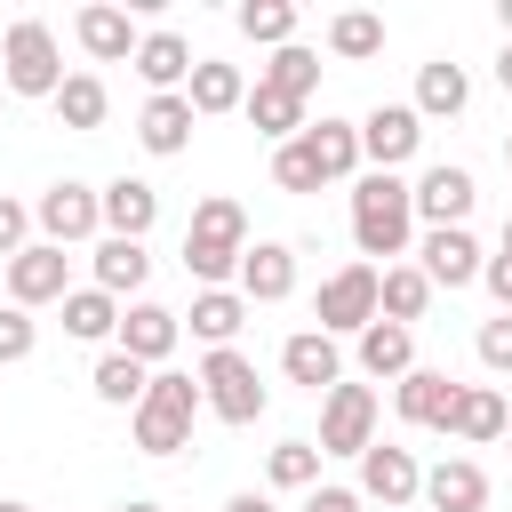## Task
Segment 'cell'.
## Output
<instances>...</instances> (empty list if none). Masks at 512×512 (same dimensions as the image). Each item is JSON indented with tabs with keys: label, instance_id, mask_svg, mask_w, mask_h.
Segmentation results:
<instances>
[{
	"label": "cell",
	"instance_id": "cell-24",
	"mask_svg": "<svg viewBox=\"0 0 512 512\" xmlns=\"http://www.w3.org/2000/svg\"><path fill=\"white\" fill-rule=\"evenodd\" d=\"M408 368H416V336H408L400 320H368V328H360V376H376V384L392 376V384H400Z\"/></svg>",
	"mask_w": 512,
	"mask_h": 512
},
{
	"label": "cell",
	"instance_id": "cell-3",
	"mask_svg": "<svg viewBox=\"0 0 512 512\" xmlns=\"http://www.w3.org/2000/svg\"><path fill=\"white\" fill-rule=\"evenodd\" d=\"M200 408H208V400H200V376L152 368V392H144V408L128 416V432H136L144 456H176V448H192V416H200Z\"/></svg>",
	"mask_w": 512,
	"mask_h": 512
},
{
	"label": "cell",
	"instance_id": "cell-12",
	"mask_svg": "<svg viewBox=\"0 0 512 512\" xmlns=\"http://www.w3.org/2000/svg\"><path fill=\"white\" fill-rule=\"evenodd\" d=\"M72 296V256L64 248H48V240H32L16 264H8V304H64Z\"/></svg>",
	"mask_w": 512,
	"mask_h": 512
},
{
	"label": "cell",
	"instance_id": "cell-26",
	"mask_svg": "<svg viewBox=\"0 0 512 512\" xmlns=\"http://www.w3.org/2000/svg\"><path fill=\"white\" fill-rule=\"evenodd\" d=\"M64 336H80V344H120V296H104L96 280L72 288V296H64Z\"/></svg>",
	"mask_w": 512,
	"mask_h": 512
},
{
	"label": "cell",
	"instance_id": "cell-16",
	"mask_svg": "<svg viewBox=\"0 0 512 512\" xmlns=\"http://www.w3.org/2000/svg\"><path fill=\"white\" fill-rule=\"evenodd\" d=\"M72 32H80V48H88L96 64H136V48H144V32L128 24V8H112V0L80 8V16H72Z\"/></svg>",
	"mask_w": 512,
	"mask_h": 512
},
{
	"label": "cell",
	"instance_id": "cell-31",
	"mask_svg": "<svg viewBox=\"0 0 512 512\" xmlns=\"http://www.w3.org/2000/svg\"><path fill=\"white\" fill-rule=\"evenodd\" d=\"M504 432H512V408H504V392H496V384H464V408H456V440L488 448V440H504Z\"/></svg>",
	"mask_w": 512,
	"mask_h": 512
},
{
	"label": "cell",
	"instance_id": "cell-14",
	"mask_svg": "<svg viewBox=\"0 0 512 512\" xmlns=\"http://www.w3.org/2000/svg\"><path fill=\"white\" fill-rule=\"evenodd\" d=\"M280 376L328 400V392L344 384V352H336V336H328V328H296V336L280 344Z\"/></svg>",
	"mask_w": 512,
	"mask_h": 512
},
{
	"label": "cell",
	"instance_id": "cell-20",
	"mask_svg": "<svg viewBox=\"0 0 512 512\" xmlns=\"http://www.w3.org/2000/svg\"><path fill=\"white\" fill-rule=\"evenodd\" d=\"M416 256H424V280H432V288H472V280H480V264H488V256H480V240H472L464 224H456V232H424V248H416Z\"/></svg>",
	"mask_w": 512,
	"mask_h": 512
},
{
	"label": "cell",
	"instance_id": "cell-29",
	"mask_svg": "<svg viewBox=\"0 0 512 512\" xmlns=\"http://www.w3.org/2000/svg\"><path fill=\"white\" fill-rule=\"evenodd\" d=\"M240 112H248V120H256V136H272V144H296V136L312 128V120H304V96H288V88H264V80L248 88V104H240Z\"/></svg>",
	"mask_w": 512,
	"mask_h": 512
},
{
	"label": "cell",
	"instance_id": "cell-40",
	"mask_svg": "<svg viewBox=\"0 0 512 512\" xmlns=\"http://www.w3.org/2000/svg\"><path fill=\"white\" fill-rule=\"evenodd\" d=\"M32 344H40V328H32V312H24V304H0V368H16V360H32Z\"/></svg>",
	"mask_w": 512,
	"mask_h": 512
},
{
	"label": "cell",
	"instance_id": "cell-10",
	"mask_svg": "<svg viewBox=\"0 0 512 512\" xmlns=\"http://www.w3.org/2000/svg\"><path fill=\"white\" fill-rule=\"evenodd\" d=\"M408 200H416V216H424L432 232H456V224L472 216L480 184H472V168H456V160H432V168L408 184Z\"/></svg>",
	"mask_w": 512,
	"mask_h": 512
},
{
	"label": "cell",
	"instance_id": "cell-8",
	"mask_svg": "<svg viewBox=\"0 0 512 512\" xmlns=\"http://www.w3.org/2000/svg\"><path fill=\"white\" fill-rule=\"evenodd\" d=\"M392 408H400V424H416V432H456L464 384H456L448 368H408V376L392 384Z\"/></svg>",
	"mask_w": 512,
	"mask_h": 512
},
{
	"label": "cell",
	"instance_id": "cell-39",
	"mask_svg": "<svg viewBox=\"0 0 512 512\" xmlns=\"http://www.w3.org/2000/svg\"><path fill=\"white\" fill-rule=\"evenodd\" d=\"M272 184H280V192H320V184H328L304 136H296V144H272Z\"/></svg>",
	"mask_w": 512,
	"mask_h": 512
},
{
	"label": "cell",
	"instance_id": "cell-15",
	"mask_svg": "<svg viewBox=\"0 0 512 512\" xmlns=\"http://www.w3.org/2000/svg\"><path fill=\"white\" fill-rule=\"evenodd\" d=\"M176 336H184V312H168V304H144V296H136V304L120 312V352L144 360V368H160V360L176 352Z\"/></svg>",
	"mask_w": 512,
	"mask_h": 512
},
{
	"label": "cell",
	"instance_id": "cell-17",
	"mask_svg": "<svg viewBox=\"0 0 512 512\" xmlns=\"http://www.w3.org/2000/svg\"><path fill=\"white\" fill-rule=\"evenodd\" d=\"M192 128H200L192 96H144V112H136V144H144L152 160H176V152L192 144Z\"/></svg>",
	"mask_w": 512,
	"mask_h": 512
},
{
	"label": "cell",
	"instance_id": "cell-21",
	"mask_svg": "<svg viewBox=\"0 0 512 512\" xmlns=\"http://www.w3.org/2000/svg\"><path fill=\"white\" fill-rule=\"evenodd\" d=\"M152 224H160V192L144 176H112L104 184V232L112 240H144Z\"/></svg>",
	"mask_w": 512,
	"mask_h": 512
},
{
	"label": "cell",
	"instance_id": "cell-19",
	"mask_svg": "<svg viewBox=\"0 0 512 512\" xmlns=\"http://www.w3.org/2000/svg\"><path fill=\"white\" fill-rule=\"evenodd\" d=\"M192 64H200V56H192V40H184V32H168V24H160V32H144V48H136V72H144V88H152V96H184Z\"/></svg>",
	"mask_w": 512,
	"mask_h": 512
},
{
	"label": "cell",
	"instance_id": "cell-34",
	"mask_svg": "<svg viewBox=\"0 0 512 512\" xmlns=\"http://www.w3.org/2000/svg\"><path fill=\"white\" fill-rule=\"evenodd\" d=\"M104 112H112V88H104L96 72H72V80L56 88V120H64V128H104Z\"/></svg>",
	"mask_w": 512,
	"mask_h": 512
},
{
	"label": "cell",
	"instance_id": "cell-48",
	"mask_svg": "<svg viewBox=\"0 0 512 512\" xmlns=\"http://www.w3.org/2000/svg\"><path fill=\"white\" fill-rule=\"evenodd\" d=\"M496 16H504V40H512V0H504V8H496Z\"/></svg>",
	"mask_w": 512,
	"mask_h": 512
},
{
	"label": "cell",
	"instance_id": "cell-11",
	"mask_svg": "<svg viewBox=\"0 0 512 512\" xmlns=\"http://www.w3.org/2000/svg\"><path fill=\"white\" fill-rule=\"evenodd\" d=\"M424 496V464H416V448H392V440H376L368 456H360V504H384V512H400V504H416Z\"/></svg>",
	"mask_w": 512,
	"mask_h": 512
},
{
	"label": "cell",
	"instance_id": "cell-23",
	"mask_svg": "<svg viewBox=\"0 0 512 512\" xmlns=\"http://www.w3.org/2000/svg\"><path fill=\"white\" fill-rule=\"evenodd\" d=\"M184 328H192L208 352H224V344L248 328V296H240V288H200V296H192V312H184Z\"/></svg>",
	"mask_w": 512,
	"mask_h": 512
},
{
	"label": "cell",
	"instance_id": "cell-18",
	"mask_svg": "<svg viewBox=\"0 0 512 512\" xmlns=\"http://www.w3.org/2000/svg\"><path fill=\"white\" fill-rule=\"evenodd\" d=\"M248 304H280V296H296V248L288 240H256L248 256H240V280H232Z\"/></svg>",
	"mask_w": 512,
	"mask_h": 512
},
{
	"label": "cell",
	"instance_id": "cell-36",
	"mask_svg": "<svg viewBox=\"0 0 512 512\" xmlns=\"http://www.w3.org/2000/svg\"><path fill=\"white\" fill-rule=\"evenodd\" d=\"M328 48H336L344 64H368V56H384V16H368V8H344V16L328 24Z\"/></svg>",
	"mask_w": 512,
	"mask_h": 512
},
{
	"label": "cell",
	"instance_id": "cell-13",
	"mask_svg": "<svg viewBox=\"0 0 512 512\" xmlns=\"http://www.w3.org/2000/svg\"><path fill=\"white\" fill-rule=\"evenodd\" d=\"M416 144H424V120H416V104H376V112L360 120V160H376L384 176H392L400 160H416Z\"/></svg>",
	"mask_w": 512,
	"mask_h": 512
},
{
	"label": "cell",
	"instance_id": "cell-6",
	"mask_svg": "<svg viewBox=\"0 0 512 512\" xmlns=\"http://www.w3.org/2000/svg\"><path fill=\"white\" fill-rule=\"evenodd\" d=\"M200 400H208V416L216 424H256L264 416V376H256V360L248 352H208L200 360Z\"/></svg>",
	"mask_w": 512,
	"mask_h": 512
},
{
	"label": "cell",
	"instance_id": "cell-51",
	"mask_svg": "<svg viewBox=\"0 0 512 512\" xmlns=\"http://www.w3.org/2000/svg\"><path fill=\"white\" fill-rule=\"evenodd\" d=\"M504 168H512V136H504Z\"/></svg>",
	"mask_w": 512,
	"mask_h": 512
},
{
	"label": "cell",
	"instance_id": "cell-27",
	"mask_svg": "<svg viewBox=\"0 0 512 512\" xmlns=\"http://www.w3.org/2000/svg\"><path fill=\"white\" fill-rule=\"evenodd\" d=\"M88 392H96L104 408H128V416H136V408H144V392H152V368H144V360H128V352L112 344V352L96 360V376H88Z\"/></svg>",
	"mask_w": 512,
	"mask_h": 512
},
{
	"label": "cell",
	"instance_id": "cell-2",
	"mask_svg": "<svg viewBox=\"0 0 512 512\" xmlns=\"http://www.w3.org/2000/svg\"><path fill=\"white\" fill-rule=\"evenodd\" d=\"M240 256H248V208L224 200V192L200 200L192 224H184V272L200 288H224V280H240Z\"/></svg>",
	"mask_w": 512,
	"mask_h": 512
},
{
	"label": "cell",
	"instance_id": "cell-46",
	"mask_svg": "<svg viewBox=\"0 0 512 512\" xmlns=\"http://www.w3.org/2000/svg\"><path fill=\"white\" fill-rule=\"evenodd\" d=\"M496 80H504V96H512V40H504V56H496Z\"/></svg>",
	"mask_w": 512,
	"mask_h": 512
},
{
	"label": "cell",
	"instance_id": "cell-28",
	"mask_svg": "<svg viewBox=\"0 0 512 512\" xmlns=\"http://www.w3.org/2000/svg\"><path fill=\"white\" fill-rule=\"evenodd\" d=\"M464 104H472L464 64H448V56H440V64H424V72H416V120H456Z\"/></svg>",
	"mask_w": 512,
	"mask_h": 512
},
{
	"label": "cell",
	"instance_id": "cell-32",
	"mask_svg": "<svg viewBox=\"0 0 512 512\" xmlns=\"http://www.w3.org/2000/svg\"><path fill=\"white\" fill-rule=\"evenodd\" d=\"M304 144H312V160H320L328 184H344L360 168V120H320V128H304Z\"/></svg>",
	"mask_w": 512,
	"mask_h": 512
},
{
	"label": "cell",
	"instance_id": "cell-38",
	"mask_svg": "<svg viewBox=\"0 0 512 512\" xmlns=\"http://www.w3.org/2000/svg\"><path fill=\"white\" fill-rule=\"evenodd\" d=\"M264 480L272 488H320V440H280L264 456Z\"/></svg>",
	"mask_w": 512,
	"mask_h": 512
},
{
	"label": "cell",
	"instance_id": "cell-22",
	"mask_svg": "<svg viewBox=\"0 0 512 512\" xmlns=\"http://www.w3.org/2000/svg\"><path fill=\"white\" fill-rule=\"evenodd\" d=\"M424 504H432V512H480V504H488V472H480L472 456H440V464L424 472Z\"/></svg>",
	"mask_w": 512,
	"mask_h": 512
},
{
	"label": "cell",
	"instance_id": "cell-25",
	"mask_svg": "<svg viewBox=\"0 0 512 512\" xmlns=\"http://www.w3.org/2000/svg\"><path fill=\"white\" fill-rule=\"evenodd\" d=\"M184 96H192V112H200V120H216V112H240V104H248V80H240V64L200 56V64H192V80H184Z\"/></svg>",
	"mask_w": 512,
	"mask_h": 512
},
{
	"label": "cell",
	"instance_id": "cell-47",
	"mask_svg": "<svg viewBox=\"0 0 512 512\" xmlns=\"http://www.w3.org/2000/svg\"><path fill=\"white\" fill-rule=\"evenodd\" d=\"M120 512H160V504H152V496H128V504H120Z\"/></svg>",
	"mask_w": 512,
	"mask_h": 512
},
{
	"label": "cell",
	"instance_id": "cell-43",
	"mask_svg": "<svg viewBox=\"0 0 512 512\" xmlns=\"http://www.w3.org/2000/svg\"><path fill=\"white\" fill-rule=\"evenodd\" d=\"M480 280H488V296H496V312H512V256L496 248L488 264H480Z\"/></svg>",
	"mask_w": 512,
	"mask_h": 512
},
{
	"label": "cell",
	"instance_id": "cell-42",
	"mask_svg": "<svg viewBox=\"0 0 512 512\" xmlns=\"http://www.w3.org/2000/svg\"><path fill=\"white\" fill-rule=\"evenodd\" d=\"M24 248H32V208H24V200H8V192H0V264H16V256H24Z\"/></svg>",
	"mask_w": 512,
	"mask_h": 512
},
{
	"label": "cell",
	"instance_id": "cell-49",
	"mask_svg": "<svg viewBox=\"0 0 512 512\" xmlns=\"http://www.w3.org/2000/svg\"><path fill=\"white\" fill-rule=\"evenodd\" d=\"M504 256H512V216H504Z\"/></svg>",
	"mask_w": 512,
	"mask_h": 512
},
{
	"label": "cell",
	"instance_id": "cell-50",
	"mask_svg": "<svg viewBox=\"0 0 512 512\" xmlns=\"http://www.w3.org/2000/svg\"><path fill=\"white\" fill-rule=\"evenodd\" d=\"M0 512H32V504H16V496H8V504H0Z\"/></svg>",
	"mask_w": 512,
	"mask_h": 512
},
{
	"label": "cell",
	"instance_id": "cell-44",
	"mask_svg": "<svg viewBox=\"0 0 512 512\" xmlns=\"http://www.w3.org/2000/svg\"><path fill=\"white\" fill-rule=\"evenodd\" d=\"M304 512H360V488H312Z\"/></svg>",
	"mask_w": 512,
	"mask_h": 512
},
{
	"label": "cell",
	"instance_id": "cell-30",
	"mask_svg": "<svg viewBox=\"0 0 512 512\" xmlns=\"http://www.w3.org/2000/svg\"><path fill=\"white\" fill-rule=\"evenodd\" d=\"M144 280H152L144 240H112V232H104V240H96V288H104V296H136Z\"/></svg>",
	"mask_w": 512,
	"mask_h": 512
},
{
	"label": "cell",
	"instance_id": "cell-37",
	"mask_svg": "<svg viewBox=\"0 0 512 512\" xmlns=\"http://www.w3.org/2000/svg\"><path fill=\"white\" fill-rule=\"evenodd\" d=\"M256 80H264V88H288V96L312 104V88H320V56H312L304 40H288V48H272V64H264Z\"/></svg>",
	"mask_w": 512,
	"mask_h": 512
},
{
	"label": "cell",
	"instance_id": "cell-41",
	"mask_svg": "<svg viewBox=\"0 0 512 512\" xmlns=\"http://www.w3.org/2000/svg\"><path fill=\"white\" fill-rule=\"evenodd\" d=\"M480 368H496V376H512V312H496V320H480Z\"/></svg>",
	"mask_w": 512,
	"mask_h": 512
},
{
	"label": "cell",
	"instance_id": "cell-1",
	"mask_svg": "<svg viewBox=\"0 0 512 512\" xmlns=\"http://www.w3.org/2000/svg\"><path fill=\"white\" fill-rule=\"evenodd\" d=\"M408 240H416V200H408V184L400 176H384V168H368L360 184H352V248H360V264L368 256H408Z\"/></svg>",
	"mask_w": 512,
	"mask_h": 512
},
{
	"label": "cell",
	"instance_id": "cell-52",
	"mask_svg": "<svg viewBox=\"0 0 512 512\" xmlns=\"http://www.w3.org/2000/svg\"><path fill=\"white\" fill-rule=\"evenodd\" d=\"M504 448H512V432H504Z\"/></svg>",
	"mask_w": 512,
	"mask_h": 512
},
{
	"label": "cell",
	"instance_id": "cell-4",
	"mask_svg": "<svg viewBox=\"0 0 512 512\" xmlns=\"http://www.w3.org/2000/svg\"><path fill=\"white\" fill-rule=\"evenodd\" d=\"M0 72H8L16 96H48V104H56V88L72 80V72H64V48H56V32H48L40 16H16V24H8V40H0Z\"/></svg>",
	"mask_w": 512,
	"mask_h": 512
},
{
	"label": "cell",
	"instance_id": "cell-9",
	"mask_svg": "<svg viewBox=\"0 0 512 512\" xmlns=\"http://www.w3.org/2000/svg\"><path fill=\"white\" fill-rule=\"evenodd\" d=\"M368 448H376V392L336 384L320 400V456H368Z\"/></svg>",
	"mask_w": 512,
	"mask_h": 512
},
{
	"label": "cell",
	"instance_id": "cell-33",
	"mask_svg": "<svg viewBox=\"0 0 512 512\" xmlns=\"http://www.w3.org/2000/svg\"><path fill=\"white\" fill-rule=\"evenodd\" d=\"M376 296H384V312H376V320H400V328H408V320H424L432 280H424V264H384V288H376Z\"/></svg>",
	"mask_w": 512,
	"mask_h": 512
},
{
	"label": "cell",
	"instance_id": "cell-45",
	"mask_svg": "<svg viewBox=\"0 0 512 512\" xmlns=\"http://www.w3.org/2000/svg\"><path fill=\"white\" fill-rule=\"evenodd\" d=\"M224 512H272V496H256V488H240V496H224Z\"/></svg>",
	"mask_w": 512,
	"mask_h": 512
},
{
	"label": "cell",
	"instance_id": "cell-7",
	"mask_svg": "<svg viewBox=\"0 0 512 512\" xmlns=\"http://www.w3.org/2000/svg\"><path fill=\"white\" fill-rule=\"evenodd\" d=\"M32 224H40L48 248H72V240L104 232V192H88L80 176H64V184H48V192L32 200Z\"/></svg>",
	"mask_w": 512,
	"mask_h": 512
},
{
	"label": "cell",
	"instance_id": "cell-5",
	"mask_svg": "<svg viewBox=\"0 0 512 512\" xmlns=\"http://www.w3.org/2000/svg\"><path fill=\"white\" fill-rule=\"evenodd\" d=\"M384 272L376 264H336L328 280H320V296H312V320L328 328V336H360L376 312H384Z\"/></svg>",
	"mask_w": 512,
	"mask_h": 512
},
{
	"label": "cell",
	"instance_id": "cell-35",
	"mask_svg": "<svg viewBox=\"0 0 512 512\" xmlns=\"http://www.w3.org/2000/svg\"><path fill=\"white\" fill-rule=\"evenodd\" d=\"M256 48H288L296 40V0H240V16H232Z\"/></svg>",
	"mask_w": 512,
	"mask_h": 512
}]
</instances>
